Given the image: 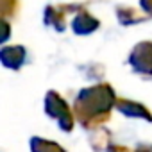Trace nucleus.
<instances>
[{
	"instance_id": "nucleus-2",
	"label": "nucleus",
	"mask_w": 152,
	"mask_h": 152,
	"mask_svg": "<svg viewBox=\"0 0 152 152\" xmlns=\"http://www.w3.org/2000/svg\"><path fill=\"white\" fill-rule=\"evenodd\" d=\"M45 113H47V116H50L52 120L57 122V125L63 132H70L73 129L75 113L72 111L68 102L54 90L47 91V95H45Z\"/></svg>"
},
{
	"instance_id": "nucleus-13",
	"label": "nucleus",
	"mask_w": 152,
	"mask_h": 152,
	"mask_svg": "<svg viewBox=\"0 0 152 152\" xmlns=\"http://www.w3.org/2000/svg\"><path fill=\"white\" fill-rule=\"evenodd\" d=\"M140 7L143 9L145 15L152 16V0H140Z\"/></svg>"
},
{
	"instance_id": "nucleus-3",
	"label": "nucleus",
	"mask_w": 152,
	"mask_h": 152,
	"mask_svg": "<svg viewBox=\"0 0 152 152\" xmlns=\"http://www.w3.org/2000/svg\"><path fill=\"white\" fill-rule=\"evenodd\" d=\"M129 66L141 77H152V41H140L132 47L129 57Z\"/></svg>"
},
{
	"instance_id": "nucleus-5",
	"label": "nucleus",
	"mask_w": 152,
	"mask_h": 152,
	"mask_svg": "<svg viewBox=\"0 0 152 152\" xmlns=\"http://www.w3.org/2000/svg\"><path fill=\"white\" fill-rule=\"evenodd\" d=\"M0 61L6 68L18 72L27 61V50L23 45H4L0 50Z\"/></svg>"
},
{
	"instance_id": "nucleus-8",
	"label": "nucleus",
	"mask_w": 152,
	"mask_h": 152,
	"mask_svg": "<svg viewBox=\"0 0 152 152\" xmlns=\"http://www.w3.org/2000/svg\"><path fill=\"white\" fill-rule=\"evenodd\" d=\"M29 147H31V152H66L59 143L39 138V136H32L29 141Z\"/></svg>"
},
{
	"instance_id": "nucleus-1",
	"label": "nucleus",
	"mask_w": 152,
	"mask_h": 152,
	"mask_svg": "<svg viewBox=\"0 0 152 152\" xmlns=\"http://www.w3.org/2000/svg\"><path fill=\"white\" fill-rule=\"evenodd\" d=\"M116 93L107 83L83 88L73 102L75 118L86 131H97L111 118V111L116 107Z\"/></svg>"
},
{
	"instance_id": "nucleus-7",
	"label": "nucleus",
	"mask_w": 152,
	"mask_h": 152,
	"mask_svg": "<svg viewBox=\"0 0 152 152\" xmlns=\"http://www.w3.org/2000/svg\"><path fill=\"white\" fill-rule=\"evenodd\" d=\"M116 109L129 118H141L147 122H152V113L148 107H145L143 104L136 102V100H129V99H118L116 100Z\"/></svg>"
},
{
	"instance_id": "nucleus-4",
	"label": "nucleus",
	"mask_w": 152,
	"mask_h": 152,
	"mask_svg": "<svg viewBox=\"0 0 152 152\" xmlns=\"http://www.w3.org/2000/svg\"><path fill=\"white\" fill-rule=\"evenodd\" d=\"M86 7V4H50L45 7V15H43V23L54 27L57 32H63L66 29V15L73 13V11H83Z\"/></svg>"
},
{
	"instance_id": "nucleus-11",
	"label": "nucleus",
	"mask_w": 152,
	"mask_h": 152,
	"mask_svg": "<svg viewBox=\"0 0 152 152\" xmlns=\"http://www.w3.org/2000/svg\"><path fill=\"white\" fill-rule=\"evenodd\" d=\"M16 11H18V0H0L2 20H7V16H13Z\"/></svg>"
},
{
	"instance_id": "nucleus-6",
	"label": "nucleus",
	"mask_w": 152,
	"mask_h": 152,
	"mask_svg": "<svg viewBox=\"0 0 152 152\" xmlns=\"http://www.w3.org/2000/svg\"><path fill=\"white\" fill-rule=\"evenodd\" d=\"M99 27H100V22H99L93 15H90L86 9L77 11V15H75L73 20H72V31L77 34V36L91 34V32H95Z\"/></svg>"
},
{
	"instance_id": "nucleus-9",
	"label": "nucleus",
	"mask_w": 152,
	"mask_h": 152,
	"mask_svg": "<svg viewBox=\"0 0 152 152\" xmlns=\"http://www.w3.org/2000/svg\"><path fill=\"white\" fill-rule=\"evenodd\" d=\"M116 16H118V22L122 25H134V23H140L145 20L143 15H138L132 7H127V6H118L116 7Z\"/></svg>"
},
{
	"instance_id": "nucleus-14",
	"label": "nucleus",
	"mask_w": 152,
	"mask_h": 152,
	"mask_svg": "<svg viewBox=\"0 0 152 152\" xmlns=\"http://www.w3.org/2000/svg\"><path fill=\"white\" fill-rule=\"evenodd\" d=\"M134 152H152V145L150 143H140L134 148Z\"/></svg>"
},
{
	"instance_id": "nucleus-12",
	"label": "nucleus",
	"mask_w": 152,
	"mask_h": 152,
	"mask_svg": "<svg viewBox=\"0 0 152 152\" xmlns=\"http://www.w3.org/2000/svg\"><path fill=\"white\" fill-rule=\"evenodd\" d=\"M106 152H132L129 147H124V145H116V143H111L107 148H106Z\"/></svg>"
},
{
	"instance_id": "nucleus-10",
	"label": "nucleus",
	"mask_w": 152,
	"mask_h": 152,
	"mask_svg": "<svg viewBox=\"0 0 152 152\" xmlns=\"http://www.w3.org/2000/svg\"><path fill=\"white\" fill-rule=\"evenodd\" d=\"M91 145H93V148H95L97 152L102 150V148H107V147L111 145V132L106 131L104 127L97 129V132L91 136Z\"/></svg>"
}]
</instances>
